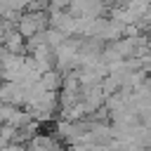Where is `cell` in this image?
<instances>
[{"label":"cell","instance_id":"1","mask_svg":"<svg viewBox=\"0 0 151 151\" xmlns=\"http://www.w3.org/2000/svg\"><path fill=\"white\" fill-rule=\"evenodd\" d=\"M5 151H24L21 146H5Z\"/></svg>","mask_w":151,"mask_h":151}]
</instances>
